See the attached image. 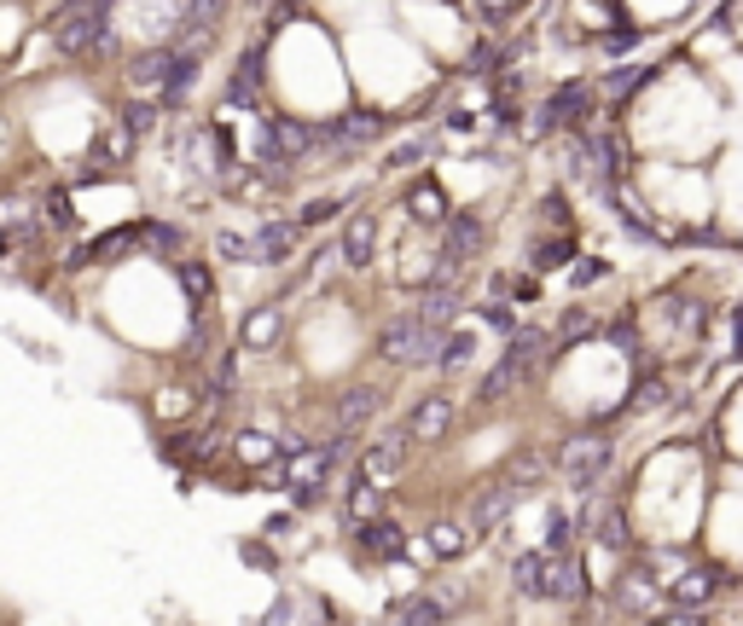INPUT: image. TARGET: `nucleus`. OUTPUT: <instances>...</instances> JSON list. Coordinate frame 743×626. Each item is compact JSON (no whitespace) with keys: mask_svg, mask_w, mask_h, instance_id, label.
<instances>
[{"mask_svg":"<svg viewBox=\"0 0 743 626\" xmlns=\"http://www.w3.org/2000/svg\"><path fill=\"white\" fill-rule=\"evenodd\" d=\"M53 41L71 59H105L116 47V12L111 7H64Z\"/></svg>","mask_w":743,"mask_h":626,"instance_id":"f257e3e1","label":"nucleus"},{"mask_svg":"<svg viewBox=\"0 0 743 626\" xmlns=\"http://www.w3.org/2000/svg\"><path fill=\"white\" fill-rule=\"evenodd\" d=\"M610 470H616V447H610V435H599V430H587V435H576V442L557 447V476L576 487V494H587V499L604 487Z\"/></svg>","mask_w":743,"mask_h":626,"instance_id":"f03ea898","label":"nucleus"},{"mask_svg":"<svg viewBox=\"0 0 743 626\" xmlns=\"http://www.w3.org/2000/svg\"><path fill=\"white\" fill-rule=\"evenodd\" d=\"M442 343H448L442 331H430V325H418L413 314H401V319H390V325L378 331V360H390V366H436V360H442Z\"/></svg>","mask_w":743,"mask_h":626,"instance_id":"7ed1b4c3","label":"nucleus"},{"mask_svg":"<svg viewBox=\"0 0 743 626\" xmlns=\"http://www.w3.org/2000/svg\"><path fill=\"white\" fill-rule=\"evenodd\" d=\"M593 99H599V88H587V81H564L546 105L534 111V133H552V128H564L569 140L593 123Z\"/></svg>","mask_w":743,"mask_h":626,"instance_id":"20e7f679","label":"nucleus"},{"mask_svg":"<svg viewBox=\"0 0 743 626\" xmlns=\"http://www.w3.org/2000/svg\"><path fill=\"white\" fill-rule=\"evenodd\" d=\"M465 609V591L459 586H442V591H407L395 609H390V626H448L453 615Z\"/></svg>","mask_w":743,"mask_h":626,"instance_id":"39448f33","label":"nucleus"},{"mask_svg":"<svg viewBox=\"0 0 743 626\" xmlns=\"http://www.w3.org/2000/svg\"><path fill=\"white\" fill-rule=\"evenodd\" d=\"M581 528H587V539H599V546H610V551H628V546H633L628 511H621V499H610V494H593V499H587Z\"/></svg>","mask_w":743,"mask_h":626,"instance_id":"423d86ee","label":"nucleus"},{"mask_svg":"<svg viewBox=\"0 0 743 626\" xmlns=\"http://www.w3.org/2000/svg\"><path fill=\"white\" fill-rule=\"evenodd\" d=\"M517 511V487L512 482H482L470 494V534H505V516Z\"/></svg>","mask_w":743,"mask_h":626,"instance_id":"0eeeda50","label":"nucleus"},{"mask_svg":"<svg viewBox=\"0 0 743 626\" xmlns=\"http://www.w3.org/2000/svg\"><path fill=\"white\" fill-rule=\"evenodd\" d=\"M354 546H361V557H372V563H401V557H413L407 528H401L395 516H378V522H366V528H354Z\"/></svg>","mask_w":743,"mask_h":626,"instance_id":"6e6552de","label":"nucleus"},{"mask_svg":"<svg viewBox=\"0 0 743 626\" xmlns=\"http://www.w3.org/2000/svg\"><path fill=\"white\" fill-rule=\"evenodd\" d=\"M720 580H726L720 568H708V563H685V568L668 580V603H673V609H703V603H715Z\"/></svg>","mask_w":743,"mask_h":626,"instance_id":"1a4fd4ad","label":"nucleus"},{"mask_svg":"<svg viewBox=\"0 0 743 626\" xmlns=\"http://www.w3.org/2000/svg\"><path fill=\"white\" fill-rule=\"evenodd\" d=\"M401 470H407V430H401V435H383V442H372V447L361 452V482H372V487L395 482Z\"/></svg>","mask_w":743,"mask_h":626,"instance_id":"9d476101","label":"nucleus"},{"mask_svg":"<svg viewBox=\"0 0 743 626\" xmlns=\"http://www.w3.org/2000/svg\"><path fill=\"white\" fill-rule=\"evenodd\" d=\"M663 598H668V586H656L651 563H639L616 580V609H628V615H651V609H663Z\"/></svg>","mask_w":743,"mask_h":626,"instance_id":"9b49d317","label":"nucleus"},{"mask_svg":"<svg viewBox=\"0 0 743 626\" xmlns=\"http://www.w3.org/2000/svg\"><path fill=\"white\" fill-rule=\"evenodd\" d=\"M297 215H267V221L250 232V244H256V267H279L285 256L297 250Z\"/></svg>","mask_w":743,"mask_h":626,"instance_id":"f8f14e48","label":"nucleus"},{"mask_svg":"<svg viewBox=\"0 0 743 626\" xmlns=\"http://www.w3.org/2000/svg\"><path fill=\"white\" fill-rule=\"evenodd\" d=\"M448 430H453V395H425L407 412V442H418V447L442 442Z\"/></svg>","mask_w":743,"mask_h":626,"instance_id":"ddd939ff","label":"nucleus"},{"mask_svg":"<svg viewBox=\"0 0 743 626\" xmlns=\"http://www.w3.org/2000/svg\"><path fill=\"white\" fill-rule=\"evenodd\" d=\"M337 250H343V267H349V273H366V267H372V250H378V215H372V209L349 215V227H343V239H337Z\"/></svg>","mask_w":743,"mask_h":626,"instance_id":"4468645a","label":"nucleus"},{"mask_svg":"<svg viewBox=\"0 0 743 626\" xmlns=\"http://www.w3.org/2000/svg\"><path fill=\"white\" fill-rule=\"evenodd\" d=\"M540 598L581 603V598H587V568H581V557H546V580H540Z\"/></svg>","mask_w":743,"mask_h":626,"instance_id":"2eb2a0df","label":"nucleus"},{"mask_svg":"<svg viewBox=\"0 0 743 626\" xmlns=\"http://www.w3.org/2000/svg\"><path fill=\"white\" fill-rule=\"evenodd\" d=\"M459 308H465V296H459V284H436V291H418V302H413V319L418 325H430V331H442L448 336V325L459 319Z\"/></svg>","mask_w":743,"mask_h":626,"instance_id":"dca6fc26","label":"nucleus"},{"mask_svg":"<svg viewBox=\"0 0 743 626\" xmlns=\"http://www.w3.org/2000/svg\"><path fill=\"white\" fill-rule=\"evenodd\" d=\"M482 244H488V227H482V215H448V232H442V256L453 261H470V256H482Z\"/></svg>","mask_w":743,"mask_h":626,"instance_id":"f3484780","label":"nucleus"},{"mask_svg":"<svg viewBox=\"0 0 743 626\" xmlns=\"http://www.w3.org/2000/svg\"><path fill=\"white\" fill-rule=\"evenodd\" d=\"M552 470H557V452H546V447L529 442V447H517L512 459H505V482H512L517 494H522V487H540V482L552 476Z\"/></svg>","mask_w":743,"mask_h":626,"instance_id":"a211bd4d","label":"nucleus"},{"mask_svg":"<svg viewBox=\"0 0 743 626\" xmlns=\"http://www.w3.org/2000/svg\"><path fill=\"white\" fill-rule=\"evenodd\" d=\"M378 406H383V395H378V388H366V383L343 388V400H337V435H354V430H366L372 418H378Z\"/></svg>","mask_w":743,"mask_h":626,"instance_id":"6ab92c4d","label":"nucleus"},{"mask_svg":"<svg viewBox=\"0 0 743 626\" xmlns=\"http://www.w3.org/2000/svg\"><path fill=\"white\" fill-rule=\"evenodd\" d=\"M256 99H262V47H244L239 71L227 76V105L232 111H250Z\"/></svg>","mask_w":743,"mask_h":626,"instance_id":"aec40b11","label":"nucleus"},{"mask_svg":"<svg viewBox=\"0 0 743 626\" xmlns=\"http://www.w3.org/2000/svg\"><path fill=\"white\" fill-rule=\"evenodd\" d=\"M279 336H285V314H279V302H262V308H250L244 314V331H239V343L244 348H274L279 343Z\"/></svg>","mask_w":743,"mask_h":626,"instance_id":"412c9836","label":"nucleus"},{"mask_svg":"<svg viewBox=\"0 0 743 626\" xmlns=\"http://www.w3.org/2000/svg\"><path fill=\"white\" fill-rule=\"evenodd\" d=\"M175 279H180L186 302H192V314L204 319V314H210V302H215V279H210V267H204V261H175Z\"/></svg>","mask_w":743,"mask_h":626,"instance_id":"4be33fe9","label":"nucleus"},{"mask_svg":"<svg viewBox=\"0 0 743 626\" xmlns=\"http://www.w3.org/2000/svg\"><path fill=\"white\" fill-rule=\"evenodd\" d=\"M378 516H390V494L372 487V482H354L349 487V522H354V528H366V522H378Z\"/></svg>","mask_w":743,"mask_h":626,"instance_id":"5701e85b","label":"nucleus"},{"mask_svg":"<svg viewBox=\"0 0 743 626\" xmlns=\"http://www.w3.org/2000/svg\"><path fill=\"white\" fill-rule=\"evenodd\" d=\"M540 551L546 557H576V516L569 511H546V534H540Z\"/></svg>","mask_w":743,"mask_h":626,"instance_id":"b1692460","label":"nucleus"},{"mask_svg":"<svg viewBox=\"0 0 743 626\" xmlns=\"http://www.w3.org/2000/svg\"><path fill=\"white\" fill-rule=\"evenodd\" d=\"M413 215H418L425 227H448V215H453V209H448V197H442V186H436L430 175L413 186Z\"/></svg>","mask_w":743,"mask_h":626,"instance_id":"393cba45","label":"nucleus"},{"mask_svg":"<svg viewBox=\"0 0 743 626\" xmlns=\"http://www.w3.org/2000/svg\"><path fill=\"white\" fill-rule=\"evenodd\" d=\"M651 76H656V71H645V64H616V71L599 81V93L610 99V105H621V99H628V93H639Z\"/></svg>","mask_w":743,"mask_h":626,"instance_id":"a878e982","label":"nucleus"},{"mask_svg":"<svg viewBox=\"0 0 743 626\" xmlns=\"http://www.w3.org/2000/svg\"><path fill=\"white\" fill-rule=\"evenodd\" d=\"M540 580H546V551H517V557H512V586H517V598H540Z\"/></svg>","mask_w":743,"mask_h":626,"instance_id":"bb28decb","label":"nucleus"},{"mask_svg":"<svg viewBox=\"0 0 743 626\" xmlns=\"http://www.w3.org/2000/svg\"><path fill=\"white\" fill-rule=\"evenodd\" d=\"M470 539H477V534H470V522H436V528H430V551L442 557V563H453V557L470 551Z\"/></svg>","mask_w":743,"mask_h":626,"instance_id":"cd10ccee","label":"nucleus"},{"mask_svg":"<svg viewBox=\"0 0 743 626\" xmlns=\"http://www.w3.org/2000/svg\"><path fill=\"white\" fill-rule=\"evenodd\" d=\"M477 360V331H448L442 343V360H436V371H448V378H459V371Z\"/></svg>","mask_w":743,"mask_h":626,"instance_id":"c85d7f7f","label":"nucleus"},{"mask_svg":"<svg viewBox=\"0 0 743 626\" xmlns=\"http://www.w3.org/2000/svg\"><path fill=\"white\" fill-rule=\"evenodd\" d=\"M186 244V232L175 221H140V250H158V256H175Z\"/></svg>","mask_w":743,"mask_h":626,"instance_id":"c756f323","label":"nucleus"},{"mask_svg":"<svg viewBox=\"0 0 743 626\" xmlns=\"http://www.w3.org/2000/svg\"><path fill=\"white\" fill-rule=\"evenodd\" d=\"M517 383H522V378H517V371L500 360V366H494V371H488V378H482V388H477V406H482V412H488V406H500V400L512 395Z\"/></svg>","mask_w":743,"mask_h":626,"instance_id":"7c9ffc66","label":"nucleus"},{"mask_svg":"<svg viewBox=\"0 0 743 626\" xmlns=\"http://www.w3.org/2000/svg\"><path fill=\"white\" fill-rule=\"evenodd\" d=\"M158 116H163L158 99H128V105H123V128L134 133V140H140V133L158 128Z\"/></svg>","mask_w":743,"mask_h":626,"instance_id":"2f4dec72","label":"nucleus"},{"mask_svg":"<svg viewBox=\"0 0 743 626\" xmlns=\"http://www.w3.org/2000/svg\"><path fill=\"white\" fill-rule=\"evenodd\" d=\"M628 406H633V412H656V406H668V378H639Z\"/></svg>","mask_w":743,"mask_h":626,"instance_id":"473e14b6","label":"nucleus"},{"mask_svg":"<svg viewBox=\"0 0 743 626\" xmlns=\"http://www.w3.org/2000/svg\"><path fill=\"white\" fill-rule=\"evenodd\" d=\"M215 256H222V261H244V267H256V244H250L244 232H215Z\"/></svg>","mask_w":743,"mask_h":626,"instance_id":"72a5a7b5","label":"nucleus"},{"mask_svg":"<svg viewBox=\"0 0 743 626\" xmlns=\"http://www.w3.org/2000/svg\"><path fill=\"white\" fill-rule=\"evenodd\" d=\"M569 256H576V244H569V239H540L534 244V267H540V273H557Z\"/></svg>","mask_w":743,"mask_h":626,"instance_id":"f704fd0d","label":"nucleus"},{"mask_svg":"<svg viewBox=\"0 0 743 626\" xmlns=\"http://www.w3.org/2000/svg\"><path fill=\"white\" fill-rule=\"evenodd\" d=\"M587 331H593V314H587V308H564V314H557V343H581Z\"/></svg>","mask_w":743,"mask_h":626,"instance_id":"c9c22d12","label":"nucleus"},{"mask_svg":"<svg viewBox=\"0 0 743 626\" xmlns=\"http://www.w3.org/2000/svg\"><path fill=\"white\" fill-rule=\"evenodd\" d=\"M343 203H349V197H314V203H302L297 227H319V221H326V215H337V209H343Z\"/></svg>","mask_w":743,"mask_h":626,"instance_id":"e433bc0d","label":"nucleus"},{"mask_svg":"<svg viewBox=\"0 0 743 626\" xmlns=\"http://www.w3.org/2000/svg\"><path fill=\"white\" fill-rule=\"evenodd\" d=\"M430 145H436V133H418V140H407V145H401V151H395V157H390V168H407V163H425V157H430Z\"/></svg>","mask_w":743,"mask_h":626,"instance_id":"4c0bfd02","label":"nucleus"},{"mask_svg":"<svg viewBox=\"0 0 743 626\" xmlns=\"http://www.w3.org/2000/svg\"><path fill=\"white\" fill-rule=\"evenodd\" d=\"M482 319H488V325H494V331H505V336H517V314L505 308V302H482Z\"/></svg>","mask_w":743,"mask_h":626,"instance_id":"58836bf2","label":"nucleus"},{"mask_svg":"<svg viewBox=\"0 0 743 626\" xmlns=\"http://www.w3.org/2000/svg\"><path fill=\"white\" fill-rule=\"evenodd\" d=\"M232 447H239V459H244V464H262L267 452H274V442H267V435H239Z\"/></svg>","mask_w":743,"mask_h":626,"instance_id":"ea45409f","label":"nucleus"},{"mask_svg":"<svg viewBox=\"0 0 743 626\" xmlns=\"http://www.w3.org/2000/svg\"><path fill=\"white\" fill-rule=\"evenodd\" d=\"M540 215H546V221H557V227H569V197H564V192H546V197H540Z\"/></svg>","mask_w":743,"mask_h":626,"instance_id":"a19ab883","label":"nucleus"},{"mask_svg":"<svg viewBox=\"0 0 743 626\" xmlns=\"http://www.w3.org/2000/svg\"><path fill=\"white\" fill-rule=\"evenodd\" d=\"M633 41H639V29H633V24H616V29H610V41H604V53H628Z\"/></svg>","mask_w":743,"mask_h":626,"instance_id":"79ce46f5","label":"nucleus"},{"mask_svg":"<svg viewBox=\"0 0 743 626\" xmlns=\"http://www.w3.org/2000/svg\"><path fill=\"white\" fill-rule=\"evenodd\" d=\"M604 273H610V267H604V261H593V256H581V267H576V284H581V291H587V284H599Z\"/></svg>","mask_w":743,"mask_h":626,"instance_id":"37998d69","label":"nucleus"},{"mask_svg":"<svg viewBox=\"0 0 743 626\" xmlns=\"http://www.w3.org/2000/svg\"><path fill=\"white\" fill-rule=\"evenodd\" d=\"M267 626H291V598H279L274 609H267Z\"/></svg>","mask_w":743,"mask_h":626,"instance_id":"c03bdc74","label":"nucleus"},{"mask_svg":"<svg viewBox=\"0 0 743 626\" xmlns=\"http://www.w3.org/2000/svg\"><path fill=\"white\" fill-rule=\"evenodd\" d=\"M314 626H319V621H314ZM326 626H331V621H326Z\"/></svg>","mask_w":743,"mask_h":626,"instance_id":"a18cd8bd","label":"nucleus"}]
</instances>
